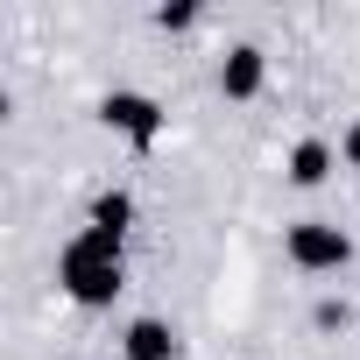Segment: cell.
Listing matches in <instances>:
<instances>
[{"instance_id":"5b68a950","label":"cell","mask_w":360,"mask_h":360,"mask_svg":"<svg viewBox=\"0 0 360 360\" xmlns=\"http://www.w3.org/2000/svg\"><path fill=\"white\" fill-rule=\"evenodd\" d=\"M332 169H339V148H332V141H318V134H304V141L283 155V176H290L297 191H318Z\"/></svg>"},{"instance_id":"277c9868","label":"cell","mask_w":360,"mask_h":360,"mask_svg":"<svg viewBox=\"0 0 360 360\" xmlns=\"http://www.w3.org/2000/svg\"><path fill=\"white\" fill-rule=\"evenodd\" d=\"M262 85H269V50L262 43H233L219 57V99L248 106V99H262Z\"/></svg>"},{"instance_id":"52a82bcc","label":"cell","mask_w":360,"mask_h":360,"mask_svg":"<svg viewBox=\"0 0 360 360\" xmlns=\"http://www.w3.org/2000/svg\"><path fill=\"white\" fill-rule=\"evenodd\" d=\"M85 226L92 233H106V240H127L134 233V191H92V205H85Z\"/></svg>"},{"instance_id":"7a4b0ae2","label":"cell","mask_w":360,"mask_h":360,"mask_svg":"<svg viewBox=\"0 0 360 360\" xmlns=\"http://www.w3.org/2000/svg\"><path fill=\"white\" fill-rule=\"evenodd\" d=\"M283 255H290V269H304V276H339V269L353 262V233H346L339 219H290V226H283Z\"/></svg>"},{"instance_id":"9c48e42d","label":"cell","mask_w":360,"mask_h":360,"mask_svg":"<svg viewBox=\"0 0 360 360\" xmlns=\"http://www.w3.org/2000/svg\"><path fill=\"white\" fill-rule=\"evenodd\" d=\"M346 318H353V311H346L339 297H318V311H311V325H318V332H346Z\"/></svg>"},{"instance_id":"3957f363","label":"cell","mask_w":360,"mask_h":360,"mask_svg":"<svg viewBox=\"0 0 360 360\" xmlns=\"http://www.w3.org/2000/svg\"><path fill=\"white\" fill-rule=\"evenodd\" d=\"M99 120H106L120 141H134V148H155V141H162V127H169L162 99H155V92H134V85L106 92V99H99Z\"/></svg>"},{"instance_id":"8992f818","label":"cell","mask_w":360,"mask_h":360,"mask_svg":"<svg viewBox=\"0 0 360 360\" xmlns=\"http://www.w3.org/2000/svg\"><path fill=\"white\" fill-rule=\"evenodd\" d=\"M120 360H176V325L169 318H127Z\"/></svg>"},{"instance_id":"30bf717a","label":"cell","mask_w":360,"mask_h":360,"mask_svg":"<svg viewBox=\"0 0 360 360\" xmlns=\"http://www.w3.org/2000/svg\"><path fill=\"white\" fill-rule=\"evenodd\" d=\"M339 169H360V120H346L339 134Z\"/></svg>"},{"instance_id":"ba28073f","label":"cell","mask_w":360,"mask_h":360,"mask_svg":"<svg viewBox=\"0 0 360 360\" xmlns=\"http://www.w3.org/2000/svg\"><path fill=\"white\" fill-rule=\"evenodd\" d=\"M148 22H155L162 36H184V29H198V8H155Z\"/></svg>"},{"instance_id":"6da1fadb","label":"cell","mask_w":360,"mask_h":360,"mask_svg":"<svg viewBox=\"0 0 360 360\" xmlns=\"http://www.w3.org/2000/svg\"><path fill=\"white\" fill-rule=\"evenodd\" d=\"M57 290L85 311H106L120 290H127V240H106L92 226H78L64 248H57Z\"/></svg>"}]
</instances>
